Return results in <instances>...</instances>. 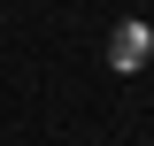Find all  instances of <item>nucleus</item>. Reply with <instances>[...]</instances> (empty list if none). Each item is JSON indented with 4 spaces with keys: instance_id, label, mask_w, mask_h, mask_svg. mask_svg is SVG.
Segmentation results:
<instances>
[{
    "instance_id": "f257e3e1",
    "label": "nucleus",
    "mask_w": 154,
    "mask_h": 146,
    "mask_svg": "<svg viewBox=\"0 0 154 146\" xmlns=\"http://www.w3.org/2000/svg\"><path fill=\"white\" fill-rule=\"evenodd\" d=\"M146 54H154V31H146L139 16H123V23L108 31V62H116V69H146Z\"/></svg>"
}]
</instances>
